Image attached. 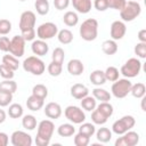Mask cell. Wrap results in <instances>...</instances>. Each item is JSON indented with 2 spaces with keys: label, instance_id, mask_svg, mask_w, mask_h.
<instances>
[{
  "label": "cell",
  "instance_id": "cell-19",
  "mask_svg": "<svg viewBox=\"0 0 146 146\" xmlns=\"http://www.w3.org/2000/svg\"><path fill=\"white\" fill-rule=\"evenodd\" d=\"M73 8L80 14H88L91 10V0H72Z\"/></svg>",
  "mask_w": 146,
  "mask_h": 146
},
{
  "label": "cell",
  "instance_id": "cell-2",
  "mask_svg": "<svg viewBox=\"0 0 146 146\" xmlns=\"http://www.w3.org/2000/svg\"><path fill=\"white\" fill-rule=\"evenodd\" d=\"M79 32L84 41H94L98 35V22L95 18L86 19L81 24Z\"/></svg>",
  "mask_w": 146,
  "mask_h": 146
},
{
  "label": "cell",
  "instance_id": "cell-13",
  "mask_svg": "<svg viewBox=\"0 0 146 146\" xmlns=\"http://www.w3.org/2000/svg\"><path fill=\"white\" fill-rule=\"evenodd\" d=\"M139 143V135L136 131L128 130L115 140V146H136Z\"/></svg>",
  "mask_w": 146,
  "mask_h": 146
},
{
  "label": "cell",
  "instance_id": "cell-23",
  "mask_svg": "<svg viewBox=\"0 0 146 146\" xmlns=\"http://www.w3.org/2000/svg\"><path fill=\"white\" fill-rule=\"evenodd\" d=\"M57 133L60 137H71L75 133V128L72 123H63L57 128Z\"/></svg>",
  "mask_w": 146,
  "mask_h": 146
},
{
  "label": "cell",
  "instance_id": "cell-55",
  "mask_svg": "<svg viewBox=\"0 0 146 146\" xmlns=\"http://www.w3.org/2000/svg\"><path fill=\"white\" fill-rule=\"evenodd\" d=\"M145 100H146L145 96H144V97H141V110H143L144 112L146 111V107H145Z\"/></svg>",
  "mask_w": 146,
  "mask_h": 146
},
{
  "label": "cell",
  "instance_id": "cell-26",
  "mask_svg": "<svg viewBox=\"0 0 146 146\" xmlns=\"http://www.w3.org/2000/svg\"><path fill=\"white\" fill-rule=\"evenodd\" d=\"M63 22H64V24L66 26H70V27L75 26L78 24V22H79V16H78V14L75 11H71V10L66 11L64 14V16H63Z\"/></svg>",
  "mask_w": 146,
  "mask_h": 146
},
{
  "label": "cell",
  "instance_id": "cell-53",
  "mask_svg": "<svg viewBox=\"0 0 146 146\" xmlns=\"http://www.w3.org/2000/svg\"><path fill=\"white\" fill-rule=\"evenodd\" d=\"M138 40L139 42H146V30L143 29L138 32Z\"/></svg>",
  "mask_w": 146,
  "mask_h": 146
},
{
  "label": "cell",
  "instance_id": "cell-46",
  "mask_svg": "<svg viewBox=\"0 0 146 146\" xmlns=\"http://www.w3.org/2000/svg\"><path fill=\"white\" fill-rule=\"evenodd\" d=\"M106 2H107L108 8H112V9H115V10L120 11L124 7L127 0H106Z\"/></svg>",
  "mask_w": 146,
  "mask_h": 146
},
{
  "label": "cell",
  "instance_id": "cell-6",
  "mask_svg": "<svg viewBox=\"0 0 146 146\" xmlns=\"http://www.w3.org/2000/svg\"><path fill=\"white\" fill-rule=\"evenodd\" d=\"M131 86H132V83L129 79H127V78L117 79L112 84V88H111L112 95L115 98H124L128 96V94H130Z\"/></svg>",
  "mask_w": 146,
  "mask_h": 146
},
{
  "label": "cell",
  "instance_id": "cell-21",
  "mask_svg": "<svg viewBox=\"0 0 146 146\" xmlns=\"http://www.w3.org/2000/svg\"><path fill=\"white\" fill-rule=\"evenodd\" d=\"M89 79H90V82H91L92 84L99 86V87L103 86V84L106 82L105 73H104V71H102V70H95V71H92L91 74H90V76H89Z\"/></svg>",
  "mask_w": 146,
  "mask_h": 146
},
{
  "label": "cell",
  "instance_id": "cell-54",
  "mask_svg": "<svg viewBox=\"0 0 146 146\" xmlns=\"http://www.w3.org/2000/svg\"><path fill=\"white\" fill-rule=\"evenodd\" d=\"M6 121V112L0 108V124Z\"/></svg>",
  "mask_w": 146,
  "mask_h": 146
},
{
  "label": "cell",
  "instance_id": "cell-15",
  "mask_svg": "<svg viewBox=\"0 0 146 146\" xmlns=\"http://www.w3.org/2000/svg\"><path fill=\"white\" fill-rule=\"evenodd\" d=\"M44 114L47 117L51 119V120H56L59 119L62 115V107L58 103L55 102H50L44 106Z\"/></svg>",
  "mask_w": 146,
  "mask_h": 146
},
{
  "label": "cell",
  "instance_id": "cell-51",
  "mask_svg": "<svg viewBox=\"0 0 146 146\" xmlns=\"http://www.w3.org/2000/svg\"><path fill=\"white\" fill-rule=\"evenodd\" d=\"M35 30H30V31H25V32H22V36L24 38L25 41H33L34 38H35Z\"/></svg>",
  "mask_w": 146,
  "mask_h": 146
},
{
  "label": "cell",
  "instance_id": "cell-17",
  "mask_svg": "<svg viewBox=\"0 0 146 146\" xmlns=\"http://www.w3.org/2000/svg\"><path fill=\"white\" fill-rule=\"evenodd\" d=\"M83 71H84V66H83V63L80 59L74 58V59H71L67 63V72L71 75H74V76L81 75L83 73Z\"/></svg>",
  "mask_w": 146,
  "mask_h": 146
},
{
  "label": "cell",
  "instance_id": "cell-22",
  "mask_svg": "<svg viewBox=\"0 0 146 146\" xmlns=\"http://www.w3.org/2000/svg\"><path fill=\"white\" fill-rule=\"evenodd\" d=\"M102 50L104 54L111 56V55H114L116 54L117 51V43L115 40H105L103 43H102Z\"/></svg>",
  "mask_w": 146,
  "mask_h": 146
},
{
  "label": "cell",
  "instance_id": "cell-42",
  "mask_svg": "<svg viewBox=\"0 0 146 146\" xmlns=\"http://www.w3.org/2000/svg\"><path fill=\"white\" fill-rule=\"evenodd\" d=\"M51 59L54 62H57V63L63 64L64 63V59H65V52H64V50L60 47L55 48L54 51H52V55H51Z\"/></svg>",
  "mask_w": 146,
  "mask_h": 146
},
{
  "label": "cell",
  "instance_id": "cell-30",
  "mask_svg": "<svg viewBox=\"0 0 146 146\" xmlns=\"http://www.w3.org/2000/svg\"><path fill=\"white\" fill-rule=\"evenodd\" d=\"M96 137L98 139V141L100 143H108L111 139H112V131L108 129V128H99L97 131H96Z\"/></svg>",
  "mask_w": 146,
  "mask_h": 146
},
{
  "label": "cell",
  "instance_id": "cell-28",
  "mask_svg": "<svg viewBox=\"0 0 146 146\" xmlns=\"http://www.w3.org/2000/svg\"><path fill=\"white\" fill-rule=\"evenodd\" d=\"M130 94L135 97V98H141L145 96L146 94V87L143 82H137L135 84L131 86V89H130Z\"/></svg>",
  "mask_w": 146,
  "mask_h": 146
},
{
  "label": "cell",
  "instance_id": "cell-39",
  "mask_svg": "<svg viewBox=\"0 0 146 146\" xmlns=\"http://www.w3.org/2000/svg\"><path fill=\"white\" fill-rule=\"evenodd\" d=\"M91 121L94 122V124H105L107 122V117L102 114L97 108H95L94 111H91Z\"/></svg>",
  "mask_w": 146,
  "mask_h": 146
},
{
  "label": "cell",
  "instance_id": "cell-45",
  "mask_svg": "<svg viewBox=\"0 0 146 146\" xmlns=\"http://www.w3.org/2000/svg\"><path fill=\"white\" fill-rule=\"evenodd\" d=\"M15 71H13L11 68H9L8 66H6L5 64H0V76L3 79H13L15 73Z\"/></svg>",
  "mask_w": 146,
  "mask_h": 146
},
{
  "label": "cell",
  "instance_id": "cell-14",
  "mask_svg": "<svg viewBox=\"0 0 146 146\" xmlns=\"http://www.w3.org/2000/svg\"><path fill=\"white\" fill-rule=\"evenodd\" d=\"M127 32V26L124 24L123 21H114L111 24V29H110V34L112 40H121Z\"/></svg>",
  "mask_w": 146,
  "mask_h": 146
},
{
  "label": "cell",
  "instance_id": "cell-47",
  "mask_svg": "<svg viewBox=\"0 0 146 146\" xmlns=\"http://www.w3.org/2000/svg\"><path fill=\"white\" fill-rule=\"evenodd\" d=\"M133 50L139 58H146V42H138Z\"/></svg>",
  "mask_w": 146,
  "mask_h": 146
},
{
  "label": "cell",
  "instance_id": "cell-7",
  "mask_svg": "<svg viewBox=\"0 0 146 146\" xmlns=\"http://www.w3.org/2000/svg\"><path fill=\"white\" fill-rule=\"evenodd\" d=\"M135 124L136 120L132 115H124L112 124V131L116 135H123L128 130H131Z\"/></svg>",
  "mask_w": 146,
  "mask_h": 146
},
{
  "label": "cell",
  "instance_id": "cell-27",
  "mask_svg": "<svg viewBox=\"0 0 146 146\" xmlns=\"http://www.w3.org/2000/svg\"><path fill=\"white\" fill-rule=\"evenodd\" d=\"M57 38L58 41L63 44H68L73 41V33L68 30V29H63L60 31H58L57 33Z\"/></svg>",
  "mask_w": 146,
  "mask_h": 146
},
{
  "label": "cell",
  "instance_id": "cell-9",
  "mask_svg": "<svg viewBox=\"0 0 146 146\" xmlns=\"http://www.w3.org/2000/svg\"><path fill=\"white\" fill-rule=\"evenodd\" d=\"M64 115L65 117L72 122L73 124H81L82 122H84L86 120V114L84 112L78 107V106H74V105H70L67 106L65 110H64Z\"/></svg>",
  "mask_w": 146,
  "mask_h": 146
},
{
  "label": "cell",
  "instance_id": "cell-43",
  "mask_svg": "<svg viewBox=\"0 0 146 146\" xmlns=\"http://www.w3.org/2000/svg\"><path fill=\"white\" fill-rule=\"evenodd\" d=\"M13 100V94L0 90V107L8 106Z\"/></svg>",
  "mask_w": 146,
  "mask_h": 146
},
{
  "label": "cell",
  "instance_id": "cell-20",
  "mask_svg": "<svg viewBox=\"0 0 146 146\" xmlns=\"http://www.w3.org/2000/svg\"><path fill=\"white\" fill-rule=\"evenodd\" d=\"M44 105V99L42 98H39L34 95H31L27 100H26V106L30 111H33V112H36L39 110H41Z\"/></svg>",
  "mask_w": 146,
  "mask_h": 146
},
{
  "label": "cell",
  "instance_id": "cell-32",
  "mask_svg": "<svg viewBox=\"0 0 146 146\" xmlns=\"http://www.w3.org/2000/svg\"><path fill=\"white\" fill-rule=\"evenodd\" d=\"M22 125L24 129L26 130H34L36 128V119L34 115H31V114H27V115H24L23 119H22Z\"/></svg>",
  "mask_w": 146,
  "mask_h": 146
},
{
  "label": "cell",
  "instance_id": "cell-11",
  "mask_svg": "<svg viewBox=\"0 0 146 146\" xmlns=\"http://www.w3.org/2000/svg\"><path fill=\"white\" fill-rule=\"evenodd\" d=\"M25 40L22 35H15L13 36V39L10 40V47H9V54H11L13 56L19 58L24 55V50H25Z\"/></svg>",
  "mask_w": 146,
  "mask_h": 146
},
{
  "label": "cell",
  "instance_id": "cell-12",
  "mask_svg": "<svg viewBox=\"0 0 146 146\" xmlns=\"http://www.w3.org/2000/svg\"><path fill=\"white\" fill-rule=\"evenodd\" d=\"M10 143L14 146H31L33 140L27 132L22 130H16L10 136Z\"/></svg>",
  "mask_w": 146,
  "mask_h": 146
},
{
  "label": "cell",
  "instance_id": "cell-57",
  "mask_svg": "<svg viewBox=\"0 0 146 146\" xmlns=\"http://www.w3.org/2000/svg\"><path fill=\"white\" fill-rule=\"evenodd\" d=\"M19 1H25V0H19Z\"/></svg>",
  "mask_w": 146,
  "mask_h": 146
},
{
  "label": "cell",
  "instance_id": "cell-8",
  "mask_svg": "<svg viewBox=\"0 0 146 146\" xmlns=\"http://www.w3.org/2000/svg\"><path fill=\"white\" fill-rule=\"evenodd\" d=\"M35 33H36V36L39 39H41V40H49V39H52L55 35H57L58 27L52 22H46V23H42L41 25L38 26Z\"/></svg>",
  "mask_w": 146,
  "mask_h": 146
},
{
  "label": "cell",
  "instance_id": "cell-24",
  "mask_svg": "<svg viewBox=\"0 0 146 146\" xmlns=\"http://www.w3.org/2000/svg\"><path fill=\"white\" fill-rule=\"evenodd\" d=\"M91 92H92V97L96 100H99V102H110L111 100V94L103 88H95V89H92Z\"/></svg>",
  "mask_w": 146,
  "mask_h": 146
},
{
  "label": "cell",
  "instance_id": "cell-1",
  "mask_svg": "<svg viewBox=\"0 0 146 146\" xmlns=\"http://www.w3.org/2000/svg\"><path fill=\"white\" fill-rule=\"evenodd\" d=\"M55 130V124L51 120H42L38 124L35 144L38 146H48Z\"/></svg>",
  "mask_w": 146,
  "mask_h": 146
},
{
  "label": "cell",
  "instance_id": "cell-5",
  "mask_svg": "<svg viewBox=\"0 0 146 146\" xmlns=\"http://www.w3.org/2000/svg\"><path fill=\"white\" fill-rule=\"evenodd\" d=\"M141 70V62L138 59V58H129L121 67L120 70V73L127 78V79H131V78H135L139 74Z\"/></svg>",
  "mask_w": 146,
  "mask_h": 146
},
{
  "label": "cell",
  "instance_id": "cell-29",
  "mask_svg": "<svg viewBox=\"0 0 146 146\" xmlns=\"http://www.w3.org/2000/svg\"><path fill=\"white\" fill-rule=\"evenodd\" d=\"M23 107L21 104H17V103H14V104H10L9 105V108H8V115L9 117L11 119H19L23 116Z\"/></svg>",
  "mask_w": 146,
  "mask_h": 146
},
{
  "label": "cell",
  "instance_id": "cell-33",
  "mask_svg": "<svg viewBox=\"0 0 146 146\" xmlns=\"http://www.w3.org/2000/svg\"><path fill=\"white\" fill-rule=\"evenodd\" d=\"M97 106V103H96V99L92 97V96H86L84 98L81 99V107L84 110V111H88V112H91L96 108Z\"/></svg>",
  "mask_w": 146,
  "mask_h": 146
},
{
  "label": "cell",
  "instance_id": "cell-56",
  "mask_svg": "<svg viewBox=\"0 0 146 146\" xmlns=\"http://www.w3.org/2000/svg\"><path fill=\"white\" fill-rule=\"evenodd\" d=\"M132 1H138V0H132Z\"/></svg>",
  "mask_w": 146,
  "mask_h": 146
},
{
  "label": "cell",
  "instance_id": "cell-25",
  "mask_svg": "<svg viewBox=\"0 0 146 146\" xmlns=\"http://www.w3.org/2000/svg\"><path fill=\"white\" fill-rule=\"evenodd\" d=\"M0 90L6 91V92H10L14 95L17 90V83L13 79H5L3 81L0 82Z\"/></svg>",
  "mask_w": 146,
  "mask_h": 146
},
{
  "label": "cell",
  "instance_id": "cell-35",
  "mask_svg": "<svg viewBox=\"0 0 146 146\" xmlns=\"http://www.w3.org/2000/svg\"><path fill=\"white\" fill-rule=\"evenodd\" d=\"M96 108H97L102 114H104L107 119L111 117V116L113 115V112H114L113 106H112V104H111L110 102H100V104H99L98 106H96Z\"/></svg>",
  "mask_w": 146,
  "mask_h": 146
},
{
  "label": "cell",
  "instance_id": "cell-31",
  "mask_svg": "<svg viewBox=\"0 0 146 146\" xmlns=\"http://www.w3.org/2000/svg\"><path fill=\"white\" fill-rule=\"evenodd\" d=\"M2 64H5L6 66H8L9 68H11L13 71L18 70V67H19V62H18L17 57L13 56L11 54L10 55H5L2 57Z\"/></svg>",
  "mask_w": 146,
  "mask_h": 146
},
{
  "label": "cell",
  "instance_id": "cell-3",
  "mask_svg": "<svg viewBox=\"0 0 146 146\" xmlns=\"http://www.w3.org/2000/svg\"><path fill=\"white\" fill-rule=\"evenodd\" d=\"M141 13V7L138 1L129 0L125 2L124 7L120 10V17L123 22H132Z\"/></svg>",
  "mask_w": 146,
  "mask_h": 146
},
{
  "label": "cell",
  "instance_id": "cell-37",
  "mask_svg": "<svg viewBox=\"0 0 146 146\" xmlns=\"http://www.w3.org/2000/svg\"><path fill=\"white\" fill-rule=\"evenodd\" d=\"M105 78H106V81H111V82H114L119 79V75H120V72L119 70L115 67V66H108L105 71Z\"/></svg>",
  "mask_w": 146,
  "mask_h": 146
},
{
  "label": "cell",
  "instance_id": "cell-49",
  "mask_svg": "<svg viewBox=\"0 0 146 146\" xmlns=\"http://www.w3.org/2000/svg\"><path fill=\"white\" fill-rule=\"evenodd\" d=\"M94 7L98 11H105L106 9H108L106 0H94Z\"/></svg>",
  "mask_w": 146,
  "mask_h": 146
},
{
  "label": "cell",
  "instance_id": "cell-48",
  "mask_svg": "<svg viewBox=\"0 0 146 146\" xmlns=\"http://www.w3.org/2000/svg\"><path fill=\"white\" fill-rule=\"evenodd\" d=\"M9 47H10V40L7 36H0V50L1 51H9Z\"/></svg>",
  "mask_w": 146,
  "mask_h": 146
},
{
  "label": "cell",
  "instance_id": "cell-18",
  "mask_svg": "<svg viewBox=\"0 0 146 146\" xmlns=\"http://www.w3.org/2000/svg\"><path fill=\"white\" fill-rule=\"evenodd\" d=\"M88 95H89V89L82 83H75L71 87V96L75 99L81 100Z\"/></svg>",
  "mask_w": 146,
  "mask_h": 146
},
{
  "label": "cell",
  "instance_id": "cell-44",
  "mask_svg": "<svg viewBox=\"0 0 146 146\" xmlns=\"http://www.w3.org/2000/svg\"><path fill=\"white\" fill-rule=\"evenodd\" d=\"M11 31V23L10 21L2 18L0 19V35H7Z\"/></svg>",
  "mask_w": 146,
  "mask_h": 146
},
{
  "label": "cell",
  "instance_id": "cell-4",
  "mask_svg": "<svg viewBox=\"0 0 146 146\" xmlns=\"http://www.w3.org/2000/svg\"><path fill=\"white\" fill-rule=\"evenodd\" d=\"M22 65L25 72L32 73L33 75H41L46 70V65L43 60L40 59L38 56H29L27 58L24 59Z\"/></svg>",
  "mask_w": 146,
  "mask_h": 146
},
{
  "label": "cell",
  "instance_id": "cell-52",
  "mask_svg": "<svg viewBox=\"0 0 146 146\" xmlns=\"http://www.w3.org/2000/svg\"><path fill=\"white\" fill-rule=\"evenodd\" d=\"M9 143V137L6 132H0V146H7Z\"/></svg>",
  "mask_w": 146,
  "mask_h": 146
},
{
  "label": "cell",
  "instance_id": "cell-50",
  "mask_svg": "<svg viewBox=\"0 0 146 146\" xmlns=\"http://www.w3.org/2000/svg\"><path fill=\"white\" fill-rule=\"evenodd\" d=\"M70 0H54V6L57 10H64L68 7Z\"/></svg>",
  "mask_w": 146,
  "mask_h": 146
},
{
  "label": "cell",
  "instance_id": "cell-38",
  "mask_svg": "<svg viewBox=\"0 0 146 146\" xmlns=\"http://www.w3.org/2000/svg\"><path fill=\"white\" fill-rule=\"evenodd\" d=\"M47 70H48V73L51 76H58V75H60V73L63 71V64L51 60V63L48 65Z\"/></svg>",
  "mask_w": 146,
  "mask_h": 146
},
{
  "label": "cell",
  "instance_id": "cell-34",
  "mask_svg": "<svg viewBox=\"0 0 146 146\" xmlns=\"http://www.w3.org/2000/svg\"><path fill=\"white\" fill-rule=\"evenodd\" d=\"M49 2L48 0H35L34 2V8L36 10V13L41 16L47 15L49 13Z\"/></svg>",
  "mask_w": 146,
  "mask_h": 146
},
{
  "label": "cell",
  "instance_id": "cell-41",
  "mask_svg": "<svg viewBox=\"0 0 146 146\" xmlns=\"http://www.w3.org/2000/svg\"><path fill=\"white\" fill-rule=\"evenodd\" d=\"M74 145L75 146H87L90 141V137L83 135V133H80L78 132L75 136H74Z\"/></svg>",
  "mask_w": 146,
  "mask_h": 146
},
{
  "label": "cell",
  "instance_id": "cell-16",
  "mask_svg": "<svg viewBox=\"0 0 146 146\" xmlns=\"http://www.w3.org/2000/svg\"><path fill=\"white\" fill-rule=\"evenodd\" d=\"M31 49H32V52L35 56H44V55H47V52L49 50V46L46 42V40L38 39V40L32 41Z\"/></svg>",
  "mask_w": 146,
  "mask_h": 146
},
{
  "label": "cell",
  "instance_id": "cell-40",
  "mask_svg": "<svg viewBox=\"0 0 146 146\" xmlns=\"http://www.w3.org/2000/svg\"><path fill=\"white\" fill-rule=\"evenodd\" d=\"M79 132L80 133H83L88 137H91L95 132H96V128H95V124L94 123H88V122H82L80 128H79Z\"/></svg>",
  "mask_w": 146,
  "mask_h": 146
},
{
  "label": "cell",
  "instance_id": "cell-36",
  "mask_svg": "<svg viewBox=\"0 0 146 146\" xmlns=\"http://www.w3.org/2000/svg\"><path fill=\"white\" fill-rule=\"evenodd\" d=\"M32 95H34V96H36L39 98L46 99L47 96H48V89H47V87L44 84L38 83L32 88Z\"/></svg>",
  "mask_w": 146,
  "mask_h": 146
},
{
  "label": "cell",
  "instance_id": "cell-10",
  "mask_svg": "<svg viewBox=\"0 0 146 146\" xmlns=\"http://www.w3.org/2000/svg\"><path fill=\"white\" fill-rule=\"evenodd\" d=\"M35 14L31 10H26L23 11L21 17H19V30L21 32H25V31H30V30H35Z\"/></svg>",
  "mask_w": 146,
  "mask_h": 146
}]
</instances>
